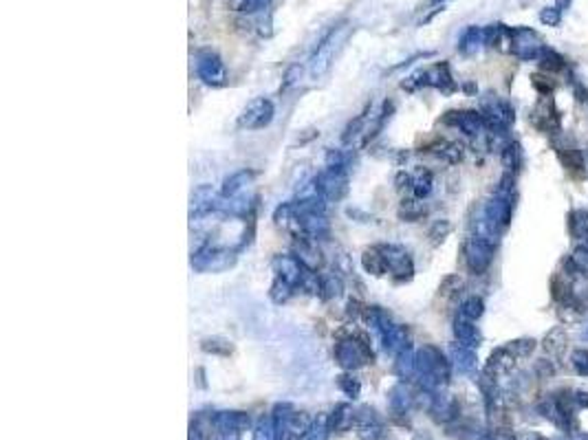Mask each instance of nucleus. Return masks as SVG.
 <instances>
[{
    "instance_id": "nucleus-14",
    "label": "nucleus",
    "mask_w": 588,
    "mask_h": 440,
    "mask_svg": "<svg viewBox=\"0 0 588 440\" xmlns=\"http://www.w3.org/2000/svg\"><path fill=\"white\" fill-rule=\"evenodd\" d=\"M362 267L370 273V275H383V273H388V267H385V260L379 251V247H370L364 251L362 256Z\"/></svg>"
},
{
    "instance_id": "nucleus-9",
    "label": "nucleus",
    "mask_w": 588,
    "mask_h": 440,
    "mask_svg": "<svg viewBox=\"0 0 588 440\" xmlns=\"http://www.w3.org/2000/svg\"><path fill=\"white\" fill-rule=\"evenodd\" d=\"M355 425H357V436H360V440H381V436H383V425L377 418L375 409H370V407H364L357 412Z\"/></svg>"
},
{
    "instance_id": "nucleus-24",
    "label": "nucleus",
    "mask_w": 588,
    "mask_h": 440,
    "mask_svg": "<svg viewBox=\"0 0 588 440\" xmlns=\"http://www.w3.org/2000/svg\"><path fill=\"white\" fill-rule=\"evenodd\" d=\"M429 189H432V179H429V174H419L417 179H412V192L417 198L427 196Z\"/></svg>"
},
{
    "instance_id": "nucleus-1",
    "label": "nucleus",
    "mask_w": 588,
    "mask_h": 440,
    "mask_svg": "<svg viewBox=\"0 0 588 440\" xmlns=\"http://www.w3.org/2000/svg\"><path fill=\"white\" fill-rule=\"evenodd\" d=\"M335 361L339 368L344 370H357V368H364V365L375 361V352H372L370 344L364 339V337H357V335H344L337 339L335 344Z\"/></svg>"
},
{
    "instance_id": "nucleus-13",
    "label": "nucleus",
    "mask_w": 588,
    "mask_h": 440,
    "mask_svg": "<svg viewBox=\"0 0 588 440\" xmlns=\"http://www.w3.org/2000/svg\"><path fill=\"white\" fill-rule=\"evenodd\" d=\"M256 179V172L253 170H240L232 176H227L225 183H223V198H236L242 189L247 185H251V181Z\"/></svg>"
},
{
    "instance_id": "nucleus-19",
    "label": "nucleus",
    "mask_w": 588,
    "mask_h": 440,
    "mask_svg": "<svg viewBox=\"0 0 588 440\" xmlns=\"http://www.w3.org/2000/svg\"><path fill=\"white\" fill-rule=\"evenodd\" d=\"M293 293H295L293 284L282 280V277H276L274 284H271V288H269V298L274 300L276 304H284V302H289L293 298Z\"/></svg>"
},
{
    "instance_id": "nucleus-2",
    "label": "nucleus",
    "mask_w": 588,
    "mask_h": 440,
    "mask_svg": "<svg viewBox=\"0 0 588 440\" xmlns=\"http://www.w3.org/2000/svg\"><path fill=\"white\" fill-rule=\"evenodd\" d=\"M236 264V254L221 247H200L192 254V269L196 273H223Z\"/></svg>"
},
{
    "instance_id": "nucleus-7",
    "label": "nucleus",
    "mask_w": 588,
    "mask_h": 440,
    "mask_svg": "<svg viewBox=\"0 0 588 440\" xmlns=\"http://www.w3.org/2000/svg\"><path fill=\"white\" fill-rule=\"evenodd\" d=\"M196 73H198V78L203 80L207 86H225V82H227L225 64L221 62V57L214 55V53L198 55Z\"/></svg>"
},
{
    "instance_id": "nucleus-15",
    "label": "nucleus",
    "mask_w": 588,
    "mask_h": 440,
    "mask_svg": "<svg viewBox=\"0 0 588 440\" xmlns=\"http://www.w3.org/2000/svg\"><path fill=\"white\" fill-rule=\"evenodd\" d=\"M357 414L353 412V407L348 403H341L335 407V412L331 414V430L333 432H346L351 425L355 423Z\"/></svg>"
},
{
    "instance_id": "nucleus-28",
    "label": "nucleus",
    "mask_w": 588,
    "mask_h": 440,
    "mask_svg": "<svg viewBox=\"0 0 588 440\" xmlns=\"http://www.w3.org/2000/svg\"><path fill=\"white\" fill-rule=\"evenodd\" d=\"M300 75H302V68H300V66H293L289 73H286V78H284L286 82H284V86H282V91H286V88H291V86L297 82L295 78H300Z\"/></svg>"
},
{
    "instance_id": "nucleus-6",
    "label": "nucleus",
    "mask_w": 588,
    "mask_h": 440,
    "mask_svg": "<svg viewBox=\"0 0 588 440\" xmlns=\"http://www.w3.org/2000/svg\"><path fill=\"white\" fill-rule=\"evenodd\" d=\"M417 374L425 386H434L441 381V376H448V363L434 348H423L417 355Z\"/></svg>"
},
{
    "instance_id": "nucleus-4",
    "label": "nucleus",
    "mask_w": 588,
    "mask_h": 440,
    "mask_svg": "<svg viewBox=\"0 0 588 440\" xmlns=\"http://www.w3.org/2000/svg\"><path fill=\"white\" fill-rule=\"evenodd\" d=\"M274 115H276V108L269 99L256 97L245 106V110L240 112L238 126L242 130H263L274 122Z\"/></svg>"
},
{
    "instance_id": "nucleus-23",
    "label": "nucleus",
    "mask_w": 588,
    "mask_h": 440,
    "mask_svg": "<svg viewBox=\"0 0 588 440\" xmlns=\"http://www.w3.org/2000/svg\"><path fill=\"white\" fill-rule=\"evenodd\" d=\"M320 295L326 298V300L339 298V295H341V282H339V277L328 275L326 280H322V293H320Z\"/></svg>"
},
{
    "instance_id": "nucleus-8",
    "label": "nucleus",
    "mask_w": 588,
    "mask_h": 440,
    "mask_svg": "<svg viewBox=\"0 0 588 440\" xmlns=\"http://www.w3.org/2000/svg\"><path fill=\"white\" fill-rule=\"evenodd\" d=\"M214 430L223 436H238L249 427V414L238 412V409H229V412H216L212 416Z\"/></svg>"
},
{
    "instance_id": "nucleus-18",
    "label": "nucleus",
    "mask_w": 588,
    "mask_h": 440,
    "mask_svg": "<svg viewBox=\"0 0 588 440\" xmlns=\"http://www.w3.org/2000/svg\"><path fill=\"white\" fill-rule=\"evenodd\" d=\"M388 405L392 414H406L410 405V394L406 392L404 386H395L388 394Z\"/></svg>"
},
{
    "instance_id": "nucleus-12",
    "label": "nucleus",
    "mask_w": 588,
    "mask_h": 440,
    "mask_svg": "<svg viewBox=\"0 0 588 440\" xmlns=\"http://www.w3.org/2000/svg\"><path fill=\"white\" fill-rule=\"evenodd\" d=\"M379 339L390 355H399V352H404L408 348V330L399 324H392L388 330H383L379 335Z\"/></svg>"
},
{
    "instance_id": "nucleus-11",
    "label": "nucleus",
    "mask_w": 588,
    "mask_h": 440,
    "mask_svg": "<svg viewBox=\"0 0 588 440\" xmlns=\"http://www.w3.org/2000/svg\"><path fill=\"white\" fill-rule=\"evenodd\" d=\"M311 425H313V418L295 409V412L289 416V420L284 423V427L280 432V440H302L307 436V432L311 430Z\"/></svg>"
},
{
    "instance_id": "nucleus-27",
    "label": "nucleus",
    "mask_w": 588,
    "mask_h": 440,
    "mask_svg": "<svg viewBox=\"0 0 588 440\" xmlns=\"http://www.w3.org/2000/svg\"><path fill=\"white\" fill-rule=\"evenodd\" d=\"M463 317L465 319H476L480 313H483V302L480 300H476V298H471V300H467L465 304H463Z\"/></svg>"
},
{
    "instance_id": "nucleus-22",
    "label": "nucleus",
    "mask_w": 588,
    "mask_h": 440,
    "mask_svg": "<svg viewBox=\"0 0 588 440\" xmlns=\"http://www.w3.org/2000/svg\"><path fill=\"white\" fill-rule=\"evenodd\" d=\"M253 440H280L278 438V430H276V425H274V418H271V416L260 418V423H258V427L253 432Z\"/></svg>"
},
{
    "instance_id": "nucleus-21",
    "label": "nucleus",
    "mask_w": 588,
    "mask_h": 440,
    "mask_svg": "<svg viewBox=\"0 0 588 440\" xmlns=\"http://www.w3.org/2000/svg\"><path fill=\"white\" fill-rule=\"evenodd\" d=\"M337 388H339L344 394H346V396H351V399H357V396H360V392H362L360 379L353 376V374H339V376H337Z\"/></svg>"
},
{
    "instance_id": "nucleus-17",
    "label": "nucleus",
    "mask_w": 588,
    "mask_h": 440,
    "mask_svg": "<svg viewBox=\"0 0 588 440\" xmlns=\"http://www.w3.org/2000/svg\"><path fill=\"white\" fill-rule=\"evenodd\" d=\"M331 432V414H320L318 418H313L311 430L302 440H326Z\"/></svg>"
},
{
    "instance_id": "nucleus-3",
    "label": "nucleus",
    "mask_w": 588,
    "mask_h": 440,
    "mask_svg": "<svg viewBox=\"0 0 588 440\" xmlns=\"http://www.w3.org/2000/svg\"><path fill=\"white\" fill-rule=\"evenodd\" d=\"M315 192L326 200H341L348 192V174L344 168L326 166L315 176Z\"/></svg>"
},
{
    "instance_id": "nucleus-5",
    "label": "nucleus",
    "mask_w": 588,
    "mask_h": 440,
    "mask_svg": "<svg viewBox=\"0 0 588 440\" xmlns=\"http://www.w3.org/2000/svg\"><path fill=\"white\" fill-rule=\"evenodd\" d=\"M377 247L385 260V267H388V271L395 275V280H399V282L410 280L414 273V264L406 249L399 244H377Z\"/></svg>"
},
{
    "instance_id": "nucleus-20",
    "label": "nucleus",
    "mask_w": 588,
    "mask_h": 440,
    "mask_svg": "<svg viewBox=\"0 0 588 440\" xmlns=\"http://www.w3.org/2000/svg\"><path fill=\"white\" fill-rule=\"evenodd\" d=\"M200 348H203L205 352H210V355H221V357H227L234 352L232 342L223 339V337H207V339L200 342Z\"/></svg>"
},
{
    "instance_id": "nucleus-10",
    "label": "nucleus",
    "mask_w": 588,
    "mask_h": 440,
    "mask_svg": "<svg viewBox=\"0 0 588 440\" xmlns=\"http://www.w3.org/2000/svg\"><path fill=\"white\" fill-rule=\"evenodd\" d=\"M341 36H344V29H339L337 34H333L331 38H328L322 47L318 49V53H315V57H313V64H311V73L313 75H324V73L328 71V66H331V62H333V55H335V49H337V42L341 40Z\"/></svg>"
},
{
    "instance_id": "nucleus-16",
    "label": "nucleus",
    "mask_w": 588,
    "mask_h": 440,
    "mask_svg": "<svg viewBox=\"0 0 588 440\" xmlns=\"http://www.w3.org/2000/svg\"><path fill=\"white\" fill-rule=\"evenodd\" d=\"M395 372L401 379H408L412 374H417V357H414V352L410 348H406L404 352H399L397 361H395Z\"/></svg>"
},
{
    "instance_id": "nucleus-26",
    "label": "nucleus",
    "mask_w": 588,
    "mask_h": 440,
    "mask_svg": "<svg viewBox=\"0 0 588 440\" xmlns=\"http://www.w3.org/2000/svg\"><path fill=\"white\" fill-rule=\"evenodd\" d=\"M364 124H366V112H362L360 117H357L355 122H351V124H348V128H346V130H344V137H341V139H344V143H348L353 137L360 135V130L364 128Z\"/></svg>"
},
{
    "instance_id": "nucleus-25",
    "label": "nucleus",
    "mask_w": 588,
    "mask_h": 440,
    "mask_svg": "<svg viewBox=\"0 0 588 440\" xmlns=\"http://www.w3.org/2000/svg\"><path fill=\"white\" fill-rule=\"evenodd\" d=\"M456 335L461 337V339H463L465 344H471V342L478 339L476 326H471L469 321H456Z\"/></svg>"
}]
</instances>
